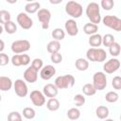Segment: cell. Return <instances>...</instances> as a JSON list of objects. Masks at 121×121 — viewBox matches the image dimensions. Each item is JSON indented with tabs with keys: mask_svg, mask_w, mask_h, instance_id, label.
Segmentation results:
<instances>
[{
	"mask_svg": "<svg viewBox=\"0 0 121 121\" xmlns=\"http://www.w3.org/2000/svg\"><path fill=\"white\" fill-rule=\"evenodd\" d=\"M13 86V82L9 77L0 76V91H9Z\"/></svg>",
	"mask_w": 121,
	"mask_h": 121,
	"instance_id": "obj_18",
	"label": "cell"
},
{
	"mask_svg": "<svg viewBox=\"0 0 121 121\" xmlns=\"http://www.w3.org/2000/svg\"><path fill=\"white\" fill-rule=\"evenodd\" d=\"M74 103L78 107H80V106L84 105V103H85V96L83 95H81V94L76 95L74 96Z\"/></svg>",
	"mask_w": 121,
	"mask_h": 121,
	"instance_id": "obj_35",
	"label": "cell"
},
{
	"mask_svg": "<svg viewBox=\"0 0 121 121\" xmlns=\"http://www.w3.org/2000/svg\"><path fill=\"white\" fill-rule=\"evenodd\" d=\"M13 88H14L15 94L19 97H26L28 94L27 85H26V81L23 79H20V78L16 79L15 82L13 83Z\"/></svg>",
	"mask_w": 121,
	"mask_h": 121,
	"instance_id": "obj_10",
	"label": "cell"
},
{
	"mask_svg": "<svg viewBox=\"0 0 121 121\" xmlns=\"http://www.w3.org/2000/svg\"><path fill=\"white\" fill-rule=\"evenodd\" d=\"M105 99L109 103H115L119 99V95L114 91H111V92H108L106 94Z\"/></svg>",
	"mask_w": 121,
	"mask_h": 121,
	"instance_id": "obj_32",
	"label": "cell"
},
{
	"mask_svg": "<svg viewBox=\"0 0 121 121\" xmlns=\"http://www.w3.org/2000/svg\"><path fill=\"white\" fill-rule=\"evenodd\" d=\"M26 1H27V2H34L35 0H26Z\"/></svg>",
	"mask_w": 121,
	"mask_h": 121,
	"instance_id": "obj_46",
	"label": "cell"
},
{
	"mask_svg": "<svg viewBox=\"0 0 121 121\" xmlns=\"http://www.w3.org/2000/svg\"><path fill=\"white\" fill-rule=\"evenodd\" d=\"M120 51H121V47H120V44L117 42L112 43L109 46V53L112 57H118L120 55Z\"/></svg>",
	"mask_w": 121,
	"mask_h": 121,
	"instance_id": "obj_28",
	"label": "cell"
},
{
	"mask_svg": "<svg viewBox=\"0 0 121 121\" xmlns=\"http://www.w3.org/2000/svg\"><path fill=\"white\" fill-rule=\"evenodd\" d=\"M115 42V39L113 37V35L108 33V34H105L103 37H102V44L106 47H109L112 43Z\"/></svg>",
	"mask_w": 121,
	"mask_h": 121,
	"instance_id": "obj_33",
	"label": "cell"
},
{
	"mask_svg": "<svg viewBox=\"0 0 121 121\" xmlns=\"http://www.w3.org/2000/svg\"><path fill=\"white\" fill-rule=\"evenodd\" d=\"M86 15L91 23L93 24H99L101 21L100 15V8L99 5L95 2H91L86 7Z\"/></svg>",
	"mask_w": 121,
	"mask_h": 121,
	"instance_id": "obj_1",
	"label": "cell"
},
{
	"mask_svg": "<svg viewBox=\"0 0 121 121\" xmlns=\"http://www.w3.org/2000/svg\"><path fill=\"white\" fill-rule=\"evenodd\" d=\"M60 49V41H57V40H52L50 41L47 45H46V50L48 53L52 54V53H56V52H59V50Z\"/></svg>",
	"mask_w": 121,
	"mask_h": 121,
	"instance_id": "obj_21",
	"label": "cell"
},
{
	"mask_svg": "<svg viewBox=\"0 0 121 121\" xmlns=\"http://www.w3.org/2000/svg\"><path fill=\"white\" fill-rule=\"evenodd\" d=\"M46 108L47 110L51 111V112H56L60 109V102L57 98L55 97H51L48 99V101L46 102Z\"/></svg>",
	"mask_w": 121,
	"mask_h": 121,
	"instance_id": "obj_25",
	"label": "cell"
},
{
	"mask_svg": "<svg viewBox=\"0 0 121 121\" xmlns=\"http://www.w3.org/2000/svg\"><path fill=\"white\" fill-rule=\"evenodd\" d=\"M112 86L115 90H120L121 89V77L120 76H115L112 80Z\"/></svg>",
	"mask_w": 121,
	"mask_h": 121,
	"instance_id": "obj_39",
	"label": "cell"
},
{
	"mask_svg": "<svg viewBox=\"0 0 121 121\" xmlns=\"http://www.w3.org/2000/svg\"><path fill=\"white\" fill-rule=\"evenodd\" d=\"M4 49H5V43H4L3 40L0 39V53H1Z\"/></svg>",
	"mask_w": 121,
	"mask_h": 121,
	"instance_id": "obj_42",
	"label": "cell"
},
{
	"mask_svg": "<svg viewBox=\"0 0 121 121\" xmlns=\"http://www.w3.org/2000/svg\"><path fill=\"white\" fill-rule=\"evenodd\" d=\"M100 5H101V8H103V9L111 10L114 6V2L113 0H101Z\"/></svg>",
	"mask_w": 121,
	"mask_h": 121,
	"instance_id": "obj_36",
	"label": "cell"
},
{
	"mask_svg": "<svg viewBox=\"0 0 121 121\" xmlns=\"http://www.w3.org/2000/svg\"><path fill=\"white\" fill-rule=\"evenodd\" d=\"M35 115H36V112H35V110L33 108H30V107L24 108V110H23V116L26 119L31 120V119H33L35 117Z\"/></svg>",
	"mask_w": 121,
	"mask_h": 121,
	"instance_id": "obj_30",
	"label": "cell"
},
{
	"mask_svg": "<svg viewBox=\"0 0 121 121\" xmlns=\"http://www.w3.org/2000/svg\"><path fill=\"white\" fill-rule=\"evenodd\" d=\"M41 9V4L39 2H28L26 6H25V10L26 13L28 14H32V13H35L37 12L39 9Z\"/></svg>",
	"mask_w": 121,
	"mask_h": 121,
	"instance_id": "obj_20",
	"label": "cell"
},
{
	"mask_svg": "<svg viewBox=\"0 0 121 121\" xmlns=\"http://www.w3.org/2000/svg\"><path fill=\"white\" fill-rule=\"evenodd\" d=\"M17 23L18 25L23 28V29H30L33 26V21L32 19L27 15L26 12H20L18 15H17Z\"/></svg>",
	"mask_w": 121,
	"mask_h": 121,
	"instance_id": "obj_9",
	"label": "cell"
},
{
	"mask_svg": "<svg viewBox=\"0 0 121 121\" xmlns=\"http://www.w3.org/2000/svg\"><path fill=\"white\" fill-rule=\"evenodd\" d=\"M38 19L42 25L43 29H47L49 27V22L51 19V12L47 9H40L37 13Z\"/></svg>",
	"mask_w": 121,
	"mask_h": 121,
	"instance_id": "obj_8",
	"label": "cell"
},
{
	"mask_svg": "<svg viewBox=\"0 0 121 121\" xmlns=\"http://www.w3.org/2000/svg\"><path fill=\"white\" fill-rule=\"evenodd\" d=\"M82 93H83V95H85L87 96H92V95H95L96 89L94 87V85L92 83H86L82 87Z\"/></svg>",
	"mask_w": 121,
	"mask_h": 121,
	"instance_id": "obj_26",
	"label": "cell"
},
{
	"mask_svg": "<svg viewBox=\"0 0 121 121\" xmlns=\"http://www.w3.org/2000/svg\"><path fill=\"white\" fill-rule=\"evenodd\" d=\"M98 30V26L93 23H86L83 26V31L85 34L87 35H93L95 33H96Z\"/></svg>",
	"mask_w": 121,
	"mask_h": 121,
	"instance_id": "obj_23",
	"label": "cell"
},
{
	"mask_svg": "<svg viewBox=\"0 0 121 121\" xmlns=\"http://www.w3.org/2000/svg\"><path fill=\"white\" fill-rule=\"evenodd\" d=\"M43 95L46 96V97H56L58 95V93H59V89L56 87L55 84H52V83H48L46 85L43 86Z\"/></svg>",
	"mask_w": 121,
	"mask_h": 121,
	"instance_id": "obj_17",
	"label": "cell"
},
{
	"mask_svg": "<svg viewBox=\"0 0 121 121\" xmlns=\"http://www.w3.org/2000/svg\"><path fill=\"white\" fill-rule=\"evenodd\" d=\"M64 37H65V32L60 27H57L52 31V38L54 40L61 41L64 39Z\"/></svg>",
	"mask_w": 121,
	"mask_h": 121,
	"instance_id": "obj_31",
	"label": "cell"
},
{
	"mask_svg": "<svg viewBox=\"0 0 121 121\" xmlns=\"http://www.w3.org/2000/svg\"><path fill=\"white\" fill-rule=\"evenodd\" d=\"M102 23L107 27H110L117 32L121 31V19L115 15H106L102 19Z\"/></svg>",
	"mask_w": 121,
	"mask_h": 121,
	"instance_id": "obj_5",
	"label": "cell"
},
{
	"mask_svg": "<svg viewBox=\"0 0 121 121\" xmlns=\"http://www.w3.org/2000/svg\"><path fill=\"white\" fill-rule=\"evenodd\" d=\"M67 117L70 120H78L80 117V111L78 108H71L67 111Z\"/></svg>",
	"mask_w": 121,
	"mask_h": 121,
	"instance_id": "obj_29",
	"label": "cell"
},
{
	"mask_svg": "<svg viewBox=\"0 0 121 121\" xmlns=\"http://www.w3.org/2000/svg\"><path fill=\"white\" fill-rule=\"evenodd\" d=\"M56 74V69L53 65H45L43 66L40 70V77L43 79V80H49L53 76H55Z\"/></svg>",
	"mask_w": 121,
	"mask_h": 121,
	"instance_id": "obj_15",
	"label": "cell"
},
{
	"mask_svg": "<svg viewBox=\"0 0 121 121\" xmlns=\"http://www.w3.org/2000/svg\"><path fill=\"white\" fill-rule=\"evenodd\" d=\"M30 66H32L35 70L39 71V70H41V68L43 66V60H42L41 59H34V60H32Z\"/></svg>",
	"mask_w": 121,
	"mask_h": 121,
	"instance_id": "obj_40",
	"label": "cell"
},
{
	"mask_svg": "<svg viewBox=\"0 0 121 121\" xmlns=\"http://www.w3.org/2000/svg\"><path fill=\"white\" fill-rule=\"evenodd\" d=\"M75 66L78 71H86L89 67V61L84 58H79L76 60Z\"/></svg>",
	"mask_w": 121,
	"mask_h": 121,
	"instance_id": "obj_24",
	"label": "cell"
},
{
	"mask_svg": "<svg viewBox=\"0 0 121 121\" xmlns=\"http://www.w3.org/2000/svg\"><path fill=\"white\" fill-rule=\"evenodd\" d=\"M96 91H102L107 86V77L104 72H96L93 76V83Z\"/></svg>",
	"mask_w": 121,
	"mask_h": 121,
	"instance_id": "obj_6",
	"label": "cell"
},
{
	"mask_svg": "<svg viewBox=\"0 0 121 121\" xmlns=\"http://www.w3.org/2000/svg\"><path fill=\"white\" fill-rule=\"evenodd\" d=\"M30 49V43L27 40H17L11 43V51L15 54H22Z\"/></svg>",
	"mask_w": 121,
	"mask_h": 121,
	"instance_id": "obj_7",
	"label": "cell"
},
{
	"mask_svg": "<svg viewBox=\"0 0 121 121\" xmlns=\"http://www.w3.org/2000/svg\"><path fill=\"white\" fill-rule=\"evenodd\" d=\"M1 99H2V97H1V95H0V102H1Z\"/></svg>",
	"mask_w": 121,
	"mask_h": 121,
	"instance_id": "obj_47",
	"label": "cell"
},
{
	"mask_svg": "<svg viewBox=\"0 0 121 121\" xmlns=\"http://www.w3.org/2000/svg\"><path fill=\"white\" fill-rule=\"evenodd\" d=\"M10 61L13 66H26L30 62V58L27 54H15L11 57Z\"/></svg>",
	"mask_w": 121,
	"mask_h": 121,
	"instance_id": "obj_11",
	"label": "cell"
},
{
	"mask_svg": "<svg viewBox=\"0 0 121 121\" xmlns=\"http://www.w3.org/2000/svg\"><path fill=\"white\" fill-rule=\"evenodd\" d=\"M62 1H63V0H49L50 4H52V5H58V4L61 3Z\"/></svg>",
	"mask_w": 121,
	"mask_h": 121,
	"instance_id": "obj_43",
	"label": "cell"
},
{
	"mask_svg": "<svg viewBox=\"0 0 121 121\" xmlns=\"http://www.w3.org/2000/svg\"><path fill=\"white\" fill-rule=\"evenodd\" d=\"M88 42L92 47H99L102 44V36L100 34L95 33L93 35H90Z\"/></svg>",
	"mask_w": 121,
	"mask_h": 121,
	"instance_id": "obj_19",
	"label": "cell"
},
{
	"mask_svg": "<svg viewBox=\"0 0 121 121\" xmlns=\"http://www.w3.org/2000/svg\"><path fill=\"white\" fill-rule=\"evenodd\" d=\"M6 1H7L9 4H15L18 0H6Z\"/></svg>",
	"mask_w": 121,
	"mask_h": 121,
	"instance_id": "obj_44",
	"label": "cell"
},
{
	"mask_svg": "<svg viewBox=\"0 0 121 121\" xmlns=\"http://www.w3.org/2000/svg\"><path fill=\"white\" fill-rule=\"evenodd\" d=\"M10 61L9 56L5 53H0V66H5Z\"/></svg>",
	"mask_w": 121,
	"mask_h": 121,
	"instance_id": "obj_41",
	"label": "cell"
},
{
	"mask_svg": "<svg viewBox=\"0 0 121 121\" xmlns=\"http://www.w3.org/2000/svg\"><path fill=\"white\" fill-rule=\"evenodd\" d=\"M110 111L106 106H98L95 110V115L99 119H106L109 116Z\"/></svg>",
	"mask_w": 121,
	"mask_h": 121,
	"instance_id": "obj_22",
	"label": "cell"
},
{
	"mask_svg": "<svg viewBox=\"0 0 121 121\" xmlns=\"http://www.w3.org/2000/svg\"><path fill=\"white\" fill-rule=\"evenodd\" d=\"M29 97H30V100L34 106L42 107L45 104V95L41 91H38V90L32 91L30 93Z\"/></svg>",
	"mask_w": 121,
	"mask_h": 121,
	"instance_id": "obj_12",
	"label": "cell"
},
{
	"mask_svg": "<svg viewBox=\"0 0 121 121\" xmlns=\"http://www.w3.org/2000/svg\"><path fill=\"white\" fill-rule=\"evenodd\" d=\"M11 18L10 16V13L6 10V9H2L0 10V24L1 25H4L5 23H7L8 21H9Z\"/></svg>",
	"mask_w": 121,
	"mask_h": 121,
	"instance_id": "obj_34",
	"label": "cell"
},
{
	"mask_svg": "<svg viewBox=\"0 0 121 121\" xmlns=\"http://www.w3.org/2000/svg\"><path fill=\"white\" fill-rule=\"evenodd\" d=\"M4 30L8 33V34H13L17 31V26L14 22H12L11 20L8 21L7 23L4 24Z\"/></svg>",
	"mask_w": 121,
	"mask_h": 121,
	"instance_id": "obj_27",
	"label": "cell"
},
{
	"mask_svg": "<svg viewBox=\"0 0 121 121\" xmlns=\"http://www.w3.org/2000/svg\"><path fill=\"white\" fill-rule=\"evenodd\" d=\"M8 120L9 121H21L22 120V115L18 112H10L8 115Z\"/></svg>",
	"mask_w": 121,
	"mask_h": 121,
	"instance_id": "obj_37",
	"label": "cell"
},
{
	"mask_svg": "<svg viewBox=\"0 0 121 121\" xmlns=\"http://www.w3.org/2000/svg\"><path fill=\"white\" fill-rule=\"evenodd\" d=\"M75 78L72 75H63L56 78L54 84L58 89H68L75 85Z\"/></svg>",
	"mask_w": 121,
	"mask_h": 121,
	"instance_id": "obj_4",
	"label": "cell"
},
{
	"mask_svg": "<svg viewBox=\"0 0 121 121\" xmlns=\"http://www.w3.org/2000/svg\"><path fill=\"white\" fill-rule=\"evenodd\" d=\"M65 12L72 18L77 19L82 15L83 8L79 3L71 0V1H68L65 5Z\"/></svg>",
	"mask_w": 121,
	"mask_h": 121,
	"instance_id": "obj_3",
	"label": "cell"
},
{
	"mask_svg": "<svg viewBox=\"0 0 121 121\" xmlns=\"http://www.w3.org/2000/svg\"><path fill=\"white\" fill-rule=\"evenodd\" d=\"M119 67H120V60L116 58H113L104 63L103 70H104V73L112 74V73L116 72L119 69Z\"/></svg>",
	"mask_w": 121,
	"mask_h": 121,
	"instance_id": "obj_13",
	"label": "cell"
},
{
	"mask_svg": "<svg viewBox=\"0 0 121 121\" xmlns=\"http://www.w3.org/2000/svg\"><path fill=\"white\" fill-rule=\"evenodd\" d=\"M86 58L92 62H102L107 58V53L99 47H91L86 52Z\"/></svg>",
	"mask_w": 121,
	"mask_h": 121,
	"instance_id": "obj_2",
	"label": "cell"
},
{
	"mask_svg": "<svg viewBox=\"0 0 121 121\" xmlns=\"http://www.w3.org/2000/svg\"><path fill=\"white\" fill-rule=\"evenodd\" d=\"M50 60L53 63L55 64H59L62 61V55L59 52H56V53H52L51 56H50Z\"/></svg>",
	"mask_w": 121,
	"mask_h": 121,
	"instance_id": "obj_38",
	"label": "cell"
},
{
	"mask_svg": "<svg viewBox=\"0 0 121 121\" xmlns=\"http://www.w3.org/2000/svg\"><path fill=\"white\" fill-rule=\"evenodd\" d=\"M24 80L27 83H34L38 79V71L35 70L32 66L26 69V71L23 74Z\"/></svg>",
	"mask_w": 121,
	"mask_h": 121,
	"instance_id": "obj_14",
	"label": "cell"
},
{
	"mask_svg": "<svg viewBox=\"0 0 121 121\" xmlns=\"http://www.w3.org/2000/svg\"><path fill=\"white\" fill-rule=\"evenodd\" d=\"M3 31H4V27H3V26H2V25L0 24V35L3 33Z\"/></svg>",
	"mask_w": 121,
	"mask_h": 121,
	"instance_id": "obj_45",
	"label": "cell"
},
{
	"mask_svg": "<svg viewBox=\"0 0 121 121\" xmlns=\"http://www.w3.org/2000/svg\"><path fill=\"white\" fill-rule=\"evenodd\" d=\"M64 27H65V30L69 36L73 37V36L78 35V26L76 20H74V19L67 20L64 24Z\"/></svg>",
	"mask_w": 121,
	"mask_h": 121,
	"instance_id": "obj_16",
	"label": "cell"
}]
</instances>
